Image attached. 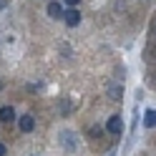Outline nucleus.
<instances>
[{"label":"nucleus","instance_id":"nucleus-1","mask_svg":"<svg viewBox=\"0 0 156 156\" xmlns=\"http://www.w3.org/2000/svg\"><path fill=\"white\" fill-rule=\"evenodd\" d=\"M76 144L78 141H76V133L73 131H63L61 133V146H63L66 151H76Z\"/></svg>","mask_w":156,"mask_h":156},{"label":"nucleus","instance_id":"nucleus-2","mask_svg":"<svg viewBox=\"0 0 156 156\" xmlns=\"http://www.w3.org/2000/svg\"><path fill=\"white\" fill-rule=\"evenodd\" d=\"M18 129H20L23 133H30L33 129H35V119L30 113H25V116H20V119H18Z\"/></svg>","mask_w":156,"mask_h":156},{"label":"nucleus","instance_id":"nucleus-3","mask_svg":"<svg viewBox=\"0 0 156 156\" xmlns=\"http://www.w3.org/2000/svg\"><path fill=\"white\" fill-rule=\"evenodd\" d=\"M63 20H66V25L76 28L78 23H81V13H78L76 8H68V10H63Z\"/></svg>","mask_w":156,"mask_h":156},{"label":"nucleus","instance_id":"nucleus-4","mask_svg":"<svg viewBox=\"0 0 156 156\" xmlns=\"http://www.w3.org/2000/svg\"><path fill=\"white\" fill-rule=\"evenodd\" d=\"M106 131L119 136V133L123 131V121H121V116H111V119H108V123H106Z\"/></svg>","mask_w":156,"mask_h":156},{"label":"nucleus","instance_id":"nucleus-5","mask_svg":"<svg viewBox=\"0 0 156 156\" xmlns=\"http://www.w3.org/2000/svg\"><path fill=\"white\" fill-rule=\"evenodd\" d=\"M13 119H15V108H13V106H3V108H0V121L10 123Z\"/></svg>","mask_w":156,"mask_h":156},{"label":"nucleus","instance_id":"nucleus-6","mask_svg":"<svg viewBox=\"0 0 156 156\" xmlns=\"http://www.w3.org/2000/svg\"><path fill=\"white\" fill-rule=\"evenodd\" d=\"M48 15H51L53 20L63 18V8H61V3H51V5H48Z\"/></svg>","mask_w":156,"mask_h":156},{"label":"nucleus","instance_id":"nucleus-7","mask_svg":"<svg viewBox=\"0 0 156 156\" xmlns=\"http://www.w3.org/2000/svg\"><path fill=\"white\" fill-rule=\"evenodd\" d=\"M144 126H146V129H156V111H154V108L146 111V116H144Z\"/></svg>","mask_w":156,"mask_h":156},{"label":"nucleus","instance_id":"nucleus-8","mask_svg":"<svg viewBox=\"0 0 156 156\" xmlns=\"http://www.w3.org/2000/svg\"><path fill=\"white\" fill-rule=\"evenodd\" d=\"M121 93H123V86H111V91H108V96H111L113 101H119Z\"/></svg>","mask_w":156,"mask_h":156},{"label":"nucleus","instance_id":"nucleus-9","mask_svg":"<svg viewBox=\"0 0 156 156\" xmlns=\"http://www.w3.org/2000/svg\"><path fill=\"white\" fill-rule=\"evenodd\" d=\"M68 108H71V103H68V101H63V103H58V111H61V113H68Z\"/></svg>","mask_w":156,"mask_h":156},{"label":"nucleus","instance_id":"nucleus-10","mask_svg":"<svg viewBox=\"0 0 156 156\" xmlns=\"http://www.w3.org/2000/svg\"><path fill=\"white\" fill-rule=\"evenodd\" d=\"M63 3H66V5H71V8H76L78 3H81V0H63Z\"/></svg>","mask_w":156,"mask_h":156},{"label":"nucleus","instance_id":"nucleus-11","mask_svg":"<svg viewBox=\"0 0 156 156\" xmlns=\"http://www.w3.org/2000/svg\"><path fill=\"white\" fill-rule=\"evenodd\" d=\"M8 154V149H5V144H0V156H5Z\"/></svg>","mask_w":156,"mask_h":156},{"label":"nucleus","instance_id":"nucleus-12","mask_svg":"<svg viewBox=\"0 0 156 156\" xmlns=\"http://www.w3.org/2000/svg\"><path fill=\"white\" fill-rule=\"evenodd\" d=\"M0 91H3V81H0Z\"/></svg>","mask_w":156,"mask_h":156},{"label":"nucleus","instance_id":"nucleus-13","mask_svg":"<svg viewBox=\"0 0 156 156\" xmlns=\"http://www.w3.org/2000/svg\"><path fill=\"white\" fill-rule=\"evenodd\" d=\"M108 156H113V154H108Z\"/></svg>","mask_w":156,"mask_h":156}]
</instances>
